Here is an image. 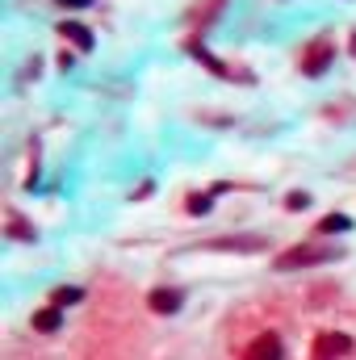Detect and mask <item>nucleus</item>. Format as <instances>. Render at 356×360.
Segmentation results:
<instances>
[{"label":"nucleus","mask_w":356,"mask_h":360,"mask_svg":"<svg viewBox=\"0 0 356 360\" xmlns=\"http://www.w3.org/2000/svg\"><path fill=\"white\" fill-rule=\"evenodd\" d=\"M339 255V247H289V251H281L277 255V268L281 273H293V268H311V264H327V260H335Z\"/></svg>","instance_id":"1"},{"label":"nucleus","mask_w":356,"mask_h":360,"mask_svg":"<svg viewBox=\"0 0 356 360\" xmlns=\"http://www.w3.org/2000/svg\"><path fill=\"white\" fill-rule=\"evenodd\" d=\"M243 360H285V343H281V335H273V331L256 335V339L247 343Z\"/></svg>","instance_id":"2"},{"label":"nucleus","mask_w":356,"mask_h":360,"mask_svg":"<svg viewBox=\"0 0 356 360\" xmlns=\"http://www.w3.org/2000/svg\"><path fill=\"white\" fill-rule=\"evenodd\" d=\"M331 59H335V46L331 42H315V50L302 59V72H306V76H323L331 67Z\"/></svg>","instance_id":"3"},{"label":"nucleus","mask_w":356,"mask_h":360,"mask_svg":"<svg viewBox=\"0 0 356 360\" xmlns=\"http://www.w3.org/2000/svg\"><path fill=\"white\" fill-rule=\"evenodd\" d=\"M348 348H352V339H348V335L327 331V335H319V343H315V360H335V356H344Z\"/></svg>","instance_id":"4"},{"label":"nucleus","mask_w":356,"mask_h":360,"mask_svg":"<svg viewBox=\"0 0 356 360\" xmlns=\"http://www.w3.org/2000/svg\"><path fill=\"white\" fill-rule=\"evenodd\" d=\"M147 301H151V310H156V315H176L180 301H185V293H180V289H156Z\"/></svg>","instance_id":"5"},{"label":"nucleus","mask_w":356,"mask_h":360,"mask_svg":"<svg viewBox=\"0 0 356 360\" xmlns=\"http://www.w3.org/2000/svg\"><path fill=\"white\" fill-rule=\"evenodd\" d=\"M59 34H63V38H72L80 50H92V30H88V25H80V21H63V25H59Z\"/></svg>","instance_id":"6"},{"label":"nucleus","mask_w":356,"mask_h":360,"mask_svg":"<svg viewBox=\"0 0 356 360\" xmlns=\"http://www.w3.org/2000/svg\"><path fill=\"white\" fill-rule=\"evenodd\" d=\"M59 323H63L59 306H46V310H38V315H34V327H38V331H46V335H50V331H59Z\"/></svg>","instance_id":"7"},{"label":"nucleus","mask_w":356,"mask_h":360,"mask_svg":"<svg viewBox=\"0 0 356 360\" xmlns=\"http://www.w3.org/2000/svg\"><path fill=\"white\" fill-rule=\"evenodd\" d=\"M189 55H193L197 63H206V67H210L214 76H227V67H222V63H218V59L210 55V50H206V46H201V42H189Z\"/></svg>","instance_id":"8"},{"label":"nucleus","mask_w":356,"mask_h":360,"mask_svg":"<svg viewBox=\"0 0 356 360\" xmlns=\"http://www.w3.org/2000/svg\"><path fill=\"white\" fill-rule=\"evenodd\" d=\"M348 226H352V222H348L344 214H331V218H323V222H319V231H323V235H331V231H348Z\"/></svg>","instance_id":"9"},{"label":"nucleus","mask_w":356,"mask_h":360,"mask_svg":"<svg viewBox=\"0 0 356 360\" xmlns=\"http://www.w3.org/2000/svg\"><path fill=\"white\" fill-rule=\"evenodd\" d=\"M80 297H84V293L72 285V289H55V297H50V301H55V306H72V301H80Z\"/></svg>","instance_id":"10"},{"label":"nucleus","mask_w":356,"mask_h":360,"mask_svg":"<svg viewBox=\"0 0 356 360\" xmlns=\"http://www.w3.org/2000/svg\"><path fill=\"white\" fill-rule=\"evenodd\" d=\"M285 205H289V210H306L311 197H306V193H289V197H285Z\"/></svg>","instance_id":"11"},{"label":"nucleus","mask_w":356,"mask_h":360,"mask_svg":"<svg viewBox=\"0 0 356 360\" xmlns=\"http://www.w3.org/2000/svg\"><path fill=\"white\" fill-rule=\"evenodd\" d=\"M210 210V197H189V214H206Z\"/></svg>","instance_id":"12"},{"label":"nucleus","mask_w":356,"mask_h":360,"mask_svg":"<svg viewBox=\"0 0 356 360\" xmlns=\"http://www.w3.org/2000/svg\"><path fill=\"white\" fill-rule=\"evenodd\" d=\"M59 5H67V9H88L92 0H59Z\"/></svg>","instance_id":"13"}]
</instances>
